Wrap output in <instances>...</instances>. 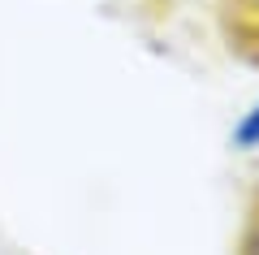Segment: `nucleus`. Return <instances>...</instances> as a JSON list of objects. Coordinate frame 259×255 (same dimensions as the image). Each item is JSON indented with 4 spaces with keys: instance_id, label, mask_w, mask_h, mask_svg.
Segmentation results:
<instances>
[{
    "instance_id": "nucleus-1",
    "label": "nucleus",
    "mask_w": 259,
    "mask_h": 255,
    "mask_svg": "<svg viewBox=\"0 0 259 255\" xmlns=\"http://www.w3.org/2000/svg\"><path fill=\"white\" fill-rule=\"evenodd\" d=\"M233 147H242V152H250V147H259V100L250 104L246 113H242L238 130H233Z\"/></svg>"
},
{
    "instance_id": "nucleus-2",
    "label": "nucleus",
    "mask_w": 259,
    "mask_h": 255,
    "mask_svg": "<svg viewBox=\"0 0 259 255\" xmlns=\"http://www.w3.org/2000/svg\"><path fill=\"white\" fill-rule=\"evenodd\" d=\"M246 255H259V225L250 229V238H246Z\"/></svg>"
},
{
    "instance_id": "nucleus-3",
    "label": "nucleus",
    "mask_w": 259,
    "mask_h": 255,
    "mask_svg": "<svg viewBox=\"0 0 259 255\" xmlns=\"http://www.w3.org/2000/svg\"><path fill=\"white\" fill-rule=\"evenodd\" d=\"M255 9H259V0H255Z\"/></svg>"
}]
</instances>
